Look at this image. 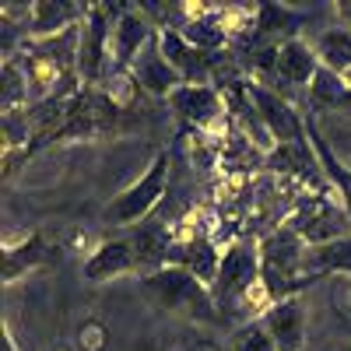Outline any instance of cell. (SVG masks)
Wrapping results in <instances>:
<instances>
[{"instance_id": "obj_4", "label": "cell", "mask_w": 351, "mask_h": 351, "mask_svg": "<svg viewBox=\"0 0 351 351\" xmlns=\"http://www.w3.org/2000/svg\"><path fill=\"white\" fill-rule=\"evenodd\" d=\"M260 271H263L260 239L239 236L232 246H225V250H221L218 278H215V285H211L215 306H218V309H236V302L246 295V291L260 285Z\"/></svg>"}, {"instance_id": "obj_18", "label": "cell", "mask_w": 351, "mask_h": 351, "mask_svg": "<svg viewBox=\"0 0 351 351\" xmlns=\"http://www.w3.org/2000/svg\"><path fill=\"white\" fill-rule=\"evenodd\" d=\"M306 274L309 278H324V274H341L351 278V236L334 239L327 246H309L306 250Z\"/></svg>"}, {"instance_id": "obj_9", "label": "cell", "mask_w": 351, "mask_h": 351, "mask_svg": "<svg viewBox=\"0 0 351 351\" xmlns=\"http://www.w3.org/2000/svg\"><path fill=\"white\" fill-rule=\"evenodd\" d=\"M260 324L271 334L278 351H302V344H306V306H302L299 295H288V299L274 302L260 316Z\"/></svg>"}, {"instance_id": "obj_25", "label": "cell", "mask_w": 351, "mask_h": 351, "mask_svg": "<svg viewBox=\"0 0 351 351\" xmlns=\"http://www.w3.org/2000/svg\"><path fill=\"white\" fill-rule=\"evenodd\" d=\"M337 18H341V25L351 28V4H337Z\"/></svg>"}, {"instance_id": "obj_27", "label": "cell", "mask_w": 351, "mask_h": 351, "mask_svg": "<svg viewBox=\"0 0 351 351\" xmlns=\"http://www.w3.org/2000/svg\"><path fill=\"white\" fill-rule=\"evenodd\" d=\"M344 81H348V88H351V71H348V74H344Z\"/></svg>"}, {"instance_id": "obj_12", "label": "cell", "mask_w": 351, "mask_h": 351, "mask_svg": "<svg viewBox=\"0 0 351 351\" xmlns=\"http://www.w3.org/2000/svg\"><path fill=\"white\" fill-rule=\"evenodd\" d=\"M88 11H81L77 4H64V0H39L28 11V21H25V43L32 39H49V36H60L67 28L81 25Z\"/></svg>"}, {"instance_id": "obj_21", "label": "cell", "mask_w": 351, "mask_h": 351, "mask_svg": "<svg viewBox=\"0 0 351 351\" xmlns=\"http://www.w3.org/2000/svg\"><path fill=\"white\" fill-rule=\"evenodd\" d=\"M21 106L25 109L32 106V99H28V81H25L18 56H8L4 60V84H0V109L8 116V112H21Z\"/></svg>"}, {"instance_id": "obj_22", "label": "cell", "mask_w": 351, "mask_h": 351, "mask_svg": "<svg viewBox=\"0 0 351 351\" xmlns=\"http://www.w3.org/2000/svg\"><path fill=\"white\" fill-rule=\"evenodd\" d=\"M309 95L316 106H327V109H337V106H351V88L341 74L327 71V67H319V74L313 77L309 84Z\"/></svg>"}, {"instance_id": "obj_10", "label": "cell", "mask_w": 351, "mask_h": 351, "mask_svg": "<svg viewBox=\"0 0 351 351\" xmlns=\"http://www.w3.org/2000/svg\"><path fill=\"white\" fill-rule=\"evenodd\" d=\"M155 36H158V28L141 11H123L120 18L112 21V39H109L112 71H130V64L137 60V53L148 46Z\"/></svg>"}, {"instance_id": "obj_20", "label": "cell", "mask_w": 351, "mask_h": 351, "mask_svg": "<svg viewBox=\"0 0 351 351\" xmlns=\"http://www.w3.org/2000/svg\"><path fill=\"white\" fill-rule=\"evenodd\" d=\"M263 165L281 172V176H306V169H316V158H313L306 141H295V144H278V148L263 158Z\"/></svg>"}, {"instance_id": "obj_3", "label": "cell", "mask_w": 351, "mask_h": 351, "mask_svg": "<svg viewBox=\"0 0 351 351\" xmlns=\"http://www.w3.org/2000/svg\"><path fill=\"white\" fill-rule=\"evenodd\" d=\"M285 225L299 232L306 246H327L334 239L351 236V211L330 193H302L291 200Z\"/></svg>"}, {"instance_id": "obj_2", "label": "cell", "mask_w": 351, "mask_h": 351, "mask_svg": "<svg viewBox=\"0 0 351 351\" xmlns=\"http://www.w3.org/2000/svg\"><path fill=\"white\" fill-rule=\"evenodd\" d=\"M141 285H144V295L169 313H180L190 319H215L211 288L183 267H172V263L169 267H155Z\"/></svg>"}, {"instance_id": "obj_23", "label": "cell", "mask_w": 351, "mask_h": 351, "mask_svg": "<svg viewBox=\"0 0 351 351\" xmlns=\"http://www.w3.org/2000/svg\"><path fill=\"white\" fill-rule=\"evenodd\" d=\"M232 351H278L271 334L263 330L260 319H253V324H243L236 330V337H232Z\"/></svg>"}, {"instance_id": "obj_17", "label": "cell", "mask_w": 351, "mask_h": 351, "mask_svg": "<svg viewBox=\"0 0 351 351\" xmlns=\"http://www.w3.org/2000/svg\"><path fill=\"white\" fill-rule=\"evenodd\" d=\"M313 49L319 56V67H327L341 77L351 71V28L348 25L337 21V25L324 28V32L313 39Z\"/></svg>"}, {"instance_id": "obj_5", "label": "cell", "mask_w": 351, "mask_h": 351, "mask_svg": "<svg viewBox=\"0 0 351 351\" xmlns=\"http://www.w3.org/2000/svg\"><path fill=\"white\" fill-rule=\"evenodd\" d=\"M165 183H169V155H158L137 183H130L120 197H112L106 204L102 221L106 225H134V221H144L158 208V200L165 197Z\"/></svg>"}, {"instance_id": "obj_15", "label": "cell", "mask_w": 351, "mask_h": 351, "mask_svg": "<svg viewBox=\"0 0 351 351\" xmlns=\"http://www.w3.org/2000/svg\"><path fill=\"white\" fill-rule=\"evenodd\" d=\"M319 74V56L313 49V43L306 39H285L278 43V81L291 84V88H309L313 77Z\"/></svg>"}, {"instance_id": "obj_19", "label": "cell", "mask_w": 351, "mask_h": 351, "mask_svg": "<svg viewBox=\"0 0 351 351\" xmlns=\"http://www.w3.org/2000/svg\"><path fill=\"white\" fill-rule=\"evenodd\" d=\"M180 32L190 46L204 49V53H221V46L228 43V32H225V25L218 18V11H211L208 18H197V21H186L180 25Z\"/></svg>"}, {"instance_id": "obj_8", "label": "cell", "mask_w": 351, "mask_h": 351, "mask_svg": "<svg viewBox=\"0 0 351 351\" xmlns=\"http://www.w3.org/2000/svg\"><path fill=\"white\" fill-rule=\"evenodd\" d=\"M169 106L180 112L186 123H193L197 130H204V127H211L215 120H221L225 109H228L221 88H215V84H180L169 95Z\"/></svg>"}, {"instance_id": "obj_1", "label": "cell", "mask_w": 351, "mask_h": 351, "mask_svg": "<svg viewBox=\"0 0 351 351\" xmlns=\"http://www.w3.org/2000/svg\"><path fill=\"white\" fill-rule=\"evenodd\" d=\"M306 250L309 246L302 243V236L291 232L288 225H278V228L267 232V236H260V260H263L260 281L271 291L274 302L295 295L302 285L316 281V278L306 274Z\"/></svg>"}, {"instance_id": "obj_16", "label": "cell", "mask_w": 351, "mask_h": 351, "mask_svg": "<svg viewBox=\"0 0 351 351\" xmlns=\"http://www.w3.org/2000/svg\"><path fill=\"white\" fill-rule=\"evenodd\" d=\"M250 88V99L253 106L260 109L263 116V123H267V130L274 134L278 144H295V141H306L302 137V123H299V116L291 112L288 102H281L274 92H267V88H260V84H246Z\"/></svg>"}, {"instance_id": "obj_11", "label": "cell", "mask_w": 351, "mask_h": 351, "mask_svg": "<svg viewBox=\"0 0 351 351\" xmlns=\"http://www.w3.org/2000/svg\"><path fill=\"white\" fill-rule=\"evenodd\" d=\"M130 74H134L137 88H144V92H152V95H158V99H169L176 88L183 84V77L176 74L172 64L165 60V53H162V46H158V36L137 53V60L130 64Z\"/></svg>"}, {"instance_id": "obj_24", "label": "cell", "mask_w": 351, "mask_h": 351, "mask_svg": "<svg viewBox=\"0 0 351 351\" xmlns=\"http://www.w3.org/2000/svg\"><path fill=\"white\" fill-rule=\"evenodd\" d=\"M81 344H88L92 351H99V348H102V330H99V327H84V330H81Z\"/></svg>"}, {"instance_id": "obj_6", "label": "cell", "mask_w": 351, "mask_h": 351, "mask_svg": "<svg viewBox=\"0 0 351 351\" xmlns=\"http://www.w3.org/2000/svg\"><path fill=\"white\" fill-rule=\"evenodd\" d=\"M112 25L106 18V8H88L84 21H81V49H77V77L81 81H99L109 74L112 67Z\"/></svg>"}, {"instance_id": "obj_13", "label": "cell", "mask_w": 351, "mask_h": 351, "mask_svg": "<svg viewBox=\"0 0 351 351\" xmlns=\"http://www.w3.org/2000/svg\"><path fill=\"white\" fill-rule=\"evenodd\" d=\"M137 250L134 243L127 239H112V243H102L92 250V256L84 260V281H92V285H102V281H112V278H120V274H130L137 267Z\"/></svg>"}, {"instance_id": "obj_7", "label": "cell", "mask_w": 351, "mask_h": 351, "mask_svg": "<svg viewBox=\"0 0 351 351\" xmlns=\"http://www.w3.org/2000/svg\"><path fill=\"white\" fill-rule=\"evenodd\" d=\"M158 46L165 53V60L172 64V71L183 77V84H211L218 53H204V49L190 46L180 28H169V25L158 28Z\"/></svg>"}, {"instance_id": "obj_14", "label": "cell", "mask_w": 351, "mask_h": 351, "mask_svg": "<svg viewBox=\"0 0 351 351\" xmlns=\"http://www.w3.org/2000/svg\"><path fill=\"white\" fill-rule=\"evenodd\" d=\"M169 263L172 267H183L190 271L193 278H200L204 285H215L218 278V267H221V250L211 236H200V239H190V243H172L169 250ZM165 263V267H169Z\"/></svg>"}, {"instance_id": "obj_26", "label": "cell", "mask_w": 351, "mask_h": 351, "mask_svg": "<svg viewBox=\"0 0 351 351\" xmlns=\"http://www.w3.org/2000/svg\"><path fill=\"white\" fill-rule=\"evenodd\" d=\"M190 351H221V348H218L215 341H197V344H193Z\"/></svg>"}]
</instances>
